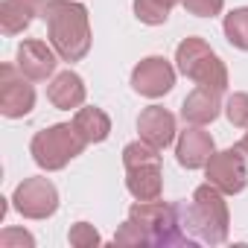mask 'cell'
Segmentation results:
<instances>
[{
    "mask_svg": "<svg viewBox=\"0 0 248 248\" xmlns=\"http://www.w3.org/2000/svg\"><path fill=\"white\" fill-rule=\"evenodd\" d=\"M47 38L62 62H82L91 50V18L79 0H59L50 9Z\"/></svg>",
    "mask_w": 248,
    "mask_h": 248,
    "instance_id": "cell-1",
    "label": "cell"
},
{
    "mask_svg": "<svg viewBox=\"0 0 248 248\" xmlns=\"http://www.w3.org/2000/svg\"><path fill=\"white\" fill-rule=\"evenodd\" d=\"M184 219H187V233L196 242L222 245L231 231V210H228L225 193L216 190L210 181L196 187L190 204L184 202Z\"/></svg>",
    "mask_w": 248,
    "mask_h": 248,
    "instance_id": "cell-2",
    "label": "cell"
},
{
    "mask_svg": "<svg viewBox=\"0 0 248 248\" xmlns=\"http://www.w3.org/2000/svg\"><path fill=\"white\" fill-rule=\"evenodd\" d=\"M129 219L143 228L149 236V245H193L196 239L187 233V219H184V202L167 204L161 199L152 202H135L129 207Z\"/></svg>",
    "mask_w": 248,
    "mask_h": 248,
    "instance_id": "cell-3",
    "label": "cell"
},
{
    "mask_svg": "<svg viewBox=\"0 0 248 248\" xmlns=\"http://www.w3.org/2000/svg\"><path fill=\"white\" fill-rule=\"evenodd\" d=\"M123 167H126V190L138 202L161 199V193H164L161 149H155L146 140H135L123 149Z\"/></svg>",
    "mask_w": 248,
    "mask_h": 248,
    "instance_id": "cell-4",
    "label": "cell"
},
{
    "mask_svg": "<svg viewBox=\"0 0 248 248\" xmlns=\"http://www.w3.org/2000/svg\"><path fill=\"white\" fill-rule=\"evenodd\" d=\"M85 146L88 143L76 132L73 123H56V126L35 132V138L30 143V155L41 170L56 172V170H64L73 158H79L85 152Z\"/></svg>",
    "mask_w": 248,
    "mask_h": 248,
    "instance_id": "cell-5",
    "label": "cell"
},
{
    "mask_svg": "<svg viewBox=\"0 0 248 248\" xmlns=\"http://www.w3.org/2000/svg\"><path fill=\"white\" fill-rule=\"evenodd\" d=\"M175 67H178V73H184L190 82H196L202 88H213V91L228 88V67L210 50V44L204 38H196V35L184 38L175 50Z\"/></svg>",
    "mask_w": 248,
    "mask_h": 248,
    "instance_id": "cell-6",
    "label": "cell"
},
{
    "mask_svg": "<svg viewBox=\"0 0 248 248\" xmlns=\"http://www.w3.org/2000/svg\"><path fill=\"white\" fill-rule=\"evenodd\" d=\"M12 204L24 219H50L59 210V190L50 178L32 175V178H24L15 187Z\"/></svg>",
    "mask_w": 248,
    "mask_h": 248,
    "instance_id": "cell-7",
    "label": "cell"
},
{
    "mask_svg": "<svg viewBox=\"0 0 248 248\" xmlns=\"http://www.w3.org/2000/svg\"><path fill=\"white\" fill-rule=\"evenodd\" d=\"M204 178L222 190L225 196H236L245 190L248 184V167H245V155L239 146L233 149H222V152H213L210 161L204 164Z\"/></svg>",
    "mask_w": 248,
    "mask_h": 248,
    "instance_id": "cell-8",
    "label": "cell"
},
{
    "mask_svg": "<svg viewBox=\"0 0 248 248\" xmlns=\"http://www.w3.org/2000/svg\"><path fill=\"white\" fill-rule=\"evenodd\" d=\"M18 64L0 67V114L9 120H21L35 108V88L30 85Z\"/></svg>",
    "mask_w": 248,
    "mask_h": 248,
    "instance_id": "cell-9",
    "label": "cell"
},
{
    "mask_svg": "<svg viewBox=\"0 0 248 248\" xmlns=\"http://www.w3.org/2000/svg\"><path fill=\"white\" fill-rule=\"evenodd\" d=\"M175 85V67L164 59V56H146L143 62L135 64L132 70V88L140 96L158 99L164 93H170Z\"/></svg>",
    "mask_w": 248,
    "mask_h": 248,
    "instance_id": "cell-10",
    "label": "cell"
},
{
    "mask_svg": "<svg viewBox=\"0 0 248 248\" xmlns=\"http://www.w3.org/2000/svg\"><path fill=\"white\" fill-rule=\"evenodd\" d=\"M15 64L21 67V73L32 82H47L53 73H56V64H59V53L53 50V44L47 47L44 41L38 38H27L18 44V56H15Z\"/></svg>",
    "mask_w": 248,
    "mask_h": 248,
    "instance_id": "cell-11",
    "label": "cell"
},
{
    "mask_svg": "<svg viewBox=\"0 0 248 248\" xmlns=\"http://www.w3.org/2000/svg\"><path fill=\"white\" fill-rule=\"evenodd\" d=\"M216 152V143L213 138L202 129V126H187L181 135H178V143H175V158L184 170H202L210 155Z\"/></svg>",
    "mask_w": 248,
    "mask_h": 248,
    "instance_id": "cell-12",
    "label": "cell"
},
{
    "mask_svg": "<svg viewBox=\"0 0 248 248\" xmlns=\"http://www.w3.org/2000/svg\"><path fill=\"white\" fill-rule=\"evenodd\" d=\"M138 132L140 140L152 143L155 149H167L175 140V117L161 105H149L138 117Z\"/></svg>",
    "mask_w": 248,
    "mask_h": 248,
    "instance_id": "cell-13",
    "label": "cell"
},
{
    "mask_svg": "<svg viewBox=\"0 0 248 248\" xmlns=\"http://www.w3.org/2000/svg\"><path fill=\"white\" fill-rule=\"evenodd\" d=\"M219 114H222V91L213 88L196 85V91H190L181 102V117L190 126H207Z\"/></svg>",
    "mask_w": 248,
    "mask_h": 248,
    "instance_id": "cell-14",
    "label": "cell"
},
{
    "mask_svg": "<svg viewBox=\"0 0 248 248\" xmlns=\"http://www.w3.org/2000/svg\"><path fill=\"white\" fill-rule=\"evenodd\" d=\"M85 96H88L85 82H82V76L73 73V70H62V73L53 76V82L47 85V99H50V105L59 108V111L82 108V105H85Z\"/></svg>",
    "mask_w": 248,
    "mask_h": 248,
    "instance_id": "cell-15",
    "label": "cell"
},
{
    "mask_svg": "<svg viewBox=\"0 0 248 248\" xmlns=\"http://www.w3.org/2000/svg\"><path fill=\"white\" fill-rule=\"evenodd\" d=\"M73 126L85 138V143H102L111 135V117L102 108L91 105V108H79L73 114Z\"/></svg>",
    "mask_w": 248,
    "mask_h": 248,
    "instance_id": "cell-16",
    "label": "cell"
},
{
    "mask_svg": "<svg viewBox=\"0 0 248 248\" xmlns=\"http://www.w3.org/2000/svg\"><path fill=\"white\" fill-rule=\"evenodd\" d=\"M30 24H32V12L24 3H18V0H3L0 3V30L6 35H18Z\"/></svg>",
    "mask_w": 248,
    "mask_h": 248,
    "instance_id": "cell-17",
    "label": "cell"
},
{
    "mask_svg": "<svg viewBox=\"0 0 248 248\" xmlns=\"http://www.w3.org/2000/svg\"><path fill=\"white\" fill-rule=\"evenodd\" d=\"M222 30H225V38H228L231 47L248 50V6H239V9L228 12Z\"/></svg>",
    "mask_w": 248,
    "mask_h": 248,
    "instance_id": "cell-18",
    "label": "cell"
},
{
    "mask_svg": "<svg viewBox=\"0 0 248 248\" xmlns=\"http://www.w3.org/2000/svg\"><path fill=\"white\" fill-rule=\"evenodd\" d=\"M172 9H167L164 3H158V0H135V18L140 24H149V27H161L167 24Z\"/></svg>",
    "mask_w": 248,
    "mask_h": 248,
    "instance_id": "cell-19",
    "label": "cell"
},
{
    "mask_svg": "<svg viewBox=\"0 0 248 248\" xmlns=\"http://www.w3.org/2000/svg\"><path fill=\"white\" fill-rule=\"evenodd\" d=\"M225 114L236 129H248V93H242V91L231 93L228 105H225Z\"/></svg>",
    "mask_w": 248,
    "mask_h": 248,
    "instance_id": "cell-20",
    "label": "cell"
},
{
    "mask_svg": "<svg viewBox=\"0 0 248 248\" xmlns=\"http://www.w3.org/2000/svg\"><path fill=\"white\" fill-rule=\"evenodd\" d=\"M114 245H149V236L143 233L140 225H135L132 219H126L120 225V231L114 233Z\"/></svg>",
    "mask_w": 248,
    "mask_h": 248,
    "instance_id": "cell-21",
    "label": "cell"
},
{
    "mask_svg": "<svg viewBox=\"0 0 248 248\" xmlns=\"http://www.w3.org/2000/svg\"><path fill=\"white\" fill-rule=\"evenodd\" d=\"M67 239H70V245H76V248H93V245H99V233H96V228L88 225V222H76V225L70 228Z\"/></svg>",
    "mask_w": 248,
    "mask_h": 248,
    "instance_id": "cell-22",
    "label": "cell"
},
{
    "mask_svg": "<svg viewBox=\"0 0 248 248\" xmlns=\"http://www.w3.org/2000/svg\"><path fill=\"white\" fill-rule=\"evenodd\" d=\"M181 6L196 18H216L225 9V0H181Z\"/></svg>",
    "mask_w": 248,
    "mask_h": 248,
    "instance_id": "cell-23",
    "label": "cell"
},
{
    "mask_svg": "<svg viewBox=\"0 0 248 248\" xmlns=\"http://www.w3.org/2000/svg\"><path fill=\"white\" fill-rule=\"evenodd\" d=\"M32 245H35V239L24 228H6L0 233V248H32Z\"/></svg>",
    "mask_w": 248,
    "mask_h": 248,
    "instance_id": "cell-24",
    "label": "cell"
},
{
    "mask_svg": "<svg viewBox=\"0 0 248 248\" xmlns=\"http://www.w3.org/2000/svg\"><path fill=\"white\" fill-rule=\"evenodd\" d=\"M18 3H24V6L32 12V18H35V15H38V18H47L50 9L59 3V0H18Z\"/></svg>",
    "mask_w": 248,
    "mask_h": 248,
    "instance_id": "cell-25",
    "label": "cell"
},
{
    "mask_svg": "<svg viewBox=\"0 0 248 248\" xmlns=\"http://www.w3.org/2000/svg\"><path fill=\"white\" fill-rule=\"evenodd\" d=\"M239 149H242V155H245V158H248V132H245V135H242V140H239Z\"/></svg>",
    "mask_w": 248,
    "mask_h": 248,
    "instance_id": "cell-26",
    "label": "cell"
},
{
    "mask_svg": "<svg viewBox=\"0 0 248 248\" xmlns=\"http://www.w3.org/2000/svg\"><path fill=\"white\" fill-rule=\"evenodd\" d=\"M158 3H164L167 9H172V6H178V3H181V0H158Z\"/></svg>",
    "mask_w": 248,
    "mask_h": 248,
    "instance_id": "cell-27",
    "label": "cell"
}]
</instances>
